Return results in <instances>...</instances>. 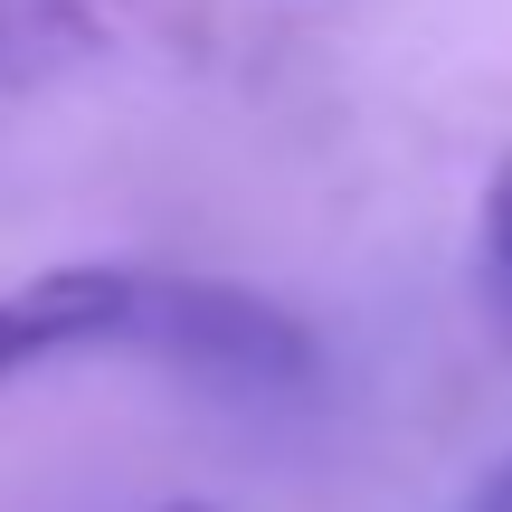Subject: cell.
Returning <instances> with one entry per match:
<instances>
[{
    "mask_svg": "<svg viewBox=\"0 0 512 512\" xmlns=\"http://www.w3.org/2000/svg\"><path fill=\"white\" fill-rule=\"evenodd\" d=\"M86 351L162 361L219 399H294L323 370L313 332L285 304L181 266H38L29 285L0 294V380Z\"/></svg>",
    "mask_w": 512,
    "mask_h": 512,
    "instance_id": "cell-1",
    "label": "cell"
},
{
    "mask_svg": "<svg viewBox=\"0 0 512 512\" xmlns=\"http://www.w3.org/2000/svg\"><path fill=\"white\" fill-rule=\"evenodd\" d=\"M484 247H494V266L512 275V162L494 171V190H484Z\"/></svg>",
    "mask_w": 512,
    "mask_h": 512,
    "instance_id": "cell-2",
    "label": "cell"
},
{
    "mask_svg": "<svg viewBox=\"0 0 512 512\" xmlns=\"http://www.w3.org/2000/svg\"><path fill=\"white\" fill-rule=\"evenodd\" d=\"M465 512H512V456L494 465V475H484L475 484V503H465Z\"/></svg>",
    "mask_w": 512,
    "mask_h": 512,
    "instance_id": "cell-3",
    "label": "cell"
}]
</instances>
